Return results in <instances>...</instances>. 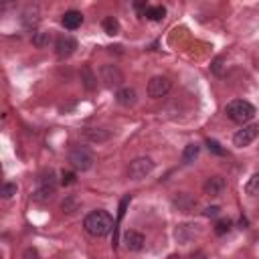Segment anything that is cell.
I'll list each match as a JSON object with an SVG mask.
<instances>
[{"mask_svg": "<svg viewBox=\"0 0 259 259\" xmlns=\"http://www.w3.org/2000/svg\"><path fill=\"white\" fill-rule=\"evenodd\" d=\"M83 229L91 237H105L113 229V217L107 210H91L83 219Z\"/></svg>", "mask_w": 259, "mask_h": 259, "instance_id": "6da1fadb", "label": "cell"}, {"mask_svg": "<svg viewBox=\"0 0 259 259\" xmlns=\"http://www.w3.org/2000/svg\"><path fill=\"white\" fill-rule=\"evenodd\" d=\"M225 113H227V117L233 119L235 123H243V125H245L247 121L253 119L255 107H253L249 101H245V99H233V101L227 103Z\"/></svg>", "mask_w": 259, "mask_h": 259, "instance_id": "7a4b0ae2", "label": "cell"}, {"mask_svg": "<svg viewBox=\"0 0 259 259\" xmlns=\"http://www.w3.org/2000/svg\"><path fill=\"white\" fill-rule=\"evenodd\" d=\"M57 190V180L53 176V172H42L38 178H36V188L32 192V200L36 202H47Z\"/></svg>", "mask_w": 259, "mask_h": 259, "instance_id": "3957f363", "label": "cell"}, {"mask_svg": "<svg viewBox=\"0 0 259 259\" xmlns=\"http://www.w3.org/2000/svg\"><path fill=\"white\" fill-rule=\"evenodd\" d=\"M93 162H95V158H93V154L85 146H75V148L69 150V164L75 170L85 172V170H89L93 166Z\"/></svg>", "mask_w": 259, "mask_h": 259, "instance_id": "277c9868", "label": "cell"}, {"mask_svg": "<svg viewBox=\"0 0 259 259\" xmlns=\"http://www.w3.org/2000/svg\"><path fill=\"white\" fill-rule=\"evenodd\" d=\"M152 170H154L152 158L140 156V158H136V160L130 162V166H127V176H130L132 180H142V178H146Z\"/></svg>", "mask_w": 259, "mask_h": 259, "instance_id": "5b68a950", "label": "cell"}, {"mask_svg": "<svg viewBox=\"0 0 259 259\" xmlns=\"http://www.w3.org/2000/svg\"><path fill=\"white\" fill-rule=\"evenodd\" d=\"M170 87H172V81H170L168 77L156 75V77H152V79L148 81V95H150L152 99H162V97L168 95Z\"/></svg>", "mask_w": 259, "mask_h": 259, "instance_id": "8992f818", "label": "cell"}, {"mask_svg": "<svg viewBox=\"0 0 259 259\" xmlns=\"http://www.w3.org/2000/svg\"><path fill=\"white\" fill-rule=\"evenodd\" d=\"M99 77H101V81L105 83V87H109V89L119 87V85L123 83V73H121L115 65H111V63L101 65V69H99Z\"/></svg>", "mask_w": 259, "mask_h": 259, "instance_id": "52a82bcc", "label": "cell"}, {"mask_svg": "<svg viewBox=\"0 0 259 259\" xmlns=\"http://www.w3.org/2000/svg\"><path fill=\"white\" fill-rule=\"evenodd\" d=\"M257 134H259V125H257V123L243 125V127L233 136V144H235L237 148H245V146H249V144L257 138Z\"/></svg>", "mask_w": 259, "mask_h": 259, "instance_id": "ba28073f", "label": "cell"}, {"mask_svg": "<svg viewBox=\"0 0 259 259\" xmlns=\"http://www.w3.org/2000/svg\"><path fill=\"white\" fill-rule=\"evenodd\" d=\"M75 49H77V40H75L73 36H69V34H61V36L55 40V53H57V57H61V59L71 57V55L75 53Z\"/></svg>", "mask_w": 259, "mask_h": 259, "instance_id": "9c48e42d", "label": "cell"}, {"mask_svg": "<svg viewBox=\"0 0 259 259\" xmlns=\"http://www.w3.org/2000/svg\"><path fill=\"white\" fill-rule=\"evenodd\" d=\"M172 204H174L180 212H190V210H194V206H196V198H194L192 194H188V192H176V194L172 196Z\"/></svg>", "mask_w": 259, "mask_h": 259, "instance_id": "30bf717a", "label": "cell"}, {"mask_svg": "<svg viewBox=\"0 0 259 259\" xmlns=\"http://www.w3.org/2000/svg\"><path fill=\"white\" fill-rule=\"evenodd\" d=\"M196 235H198V225H194V223L178 225L176 231H174V237H176L178 243H190Z\"/></svg>", "mask_w": 259, "mask_h": 259, "instance_id": "8fae6325", "label": "cell"}, {"mask_svg": "<svg viewBox=\"0 0 259 259\" xmlns=\"http://www.w3.org/2000/svg\"><path fill=\"white\" fill-rule=\"evenodd\" d=\"M225 186H227V182H225L223 176H210V178L204 180L202 190H204V194H208V196H219V194H223Z\"/></svg>", "mask_w": 259, "mask_h": 259, "instance_id": "7c38bea8", "label": "cell"}, {"mask_svg": "<svg viewBox=\"0 0 259 259\" xmlns=\"http://www.w3.org/2000/svg\"><path fill=\"white\" fill-rule=\"evenodd\" d=\"M123 243H125V247H127L130 251H140V249L144 247L146 239H144V235H142L140 231L130 229V231L123 233Z\"/></svg>", "mask_w": 259, "mask_h": 259, "instance_id": "4fadbf2b", "label": "cell"}, {"mask_svg": "<svg viewBox=\"0 0 259 259\" xmlns=\"http://www.w3.org/2000/svg\"><path fill=\"white\" fill-rule=\"evenodd\" d=\"M83 138L87 142H93V144H103L111 138V134L107 130H99V127H87L83 130Z\"/></svg>", "mask_w": 259, "mask_h": 259, "instance_id": "5bb4252c", "label": "cell"}, {"mask_svg": "<svg viewBox=\"0 0 259 259\" xmlns=\"http://www.w3.org/2000/svg\"><path fill=\"white\" fill-rule=\"evenodd\" d=\"M81 22H83V14H81L79 10H67V12L63 14V18H61V24H63L65 28H69V30L79 28Z\"/></svg>", "mask_w": 259, "mask_h": 259, "instance_id": "9a60e30c", "label": "cell"}, {"mask_svg": "<svg viewBox=\"0 0 259 259\" xmlns=\"http://www.w3.org/2000/svg\"><path fill=\"white\" fill-rule=\"evenodd\" d=\"M115 99H117V103H119V105L130 107V105H134V103H136L138 93H136V89H134V87H119V89H117V93H115Z\"/></svg>", "mask_w": 259, "mask_h": 259, "instance_id": "2e32d148", "label": "cell"}, {"mask_svg": "<svg viewBox=\"0 0 259 259\" xmlns=\"http://www.w3.org/2000/svg\"><path fill=\"white\" fill-rule=\"evenodd\" d=\"M22 24L26 28H32L38 24V8L36 6H28L24 12H22Z\"/></svg>", "mask_w": 259, "mask_h": 259, "instance_id": "e0dca14e", "label": "cell"}, {"mask_svg": "<svg viewBox=\"0 0 259 259\" xmlns=\"http://www.w3.org/2000/svg\"><path fill=\"white\" fill-rule=\"evenodd\" d=\"M81 83H83V87H85L87 91H93L95 85H97V77L93 75V71H91L87 65L81 69Z\"/></svg>", "mask_w": 259, "mask_h": 259, "instance_id": "ac0fdd59", "label": "cell"}, {"mask_svg": "<svg viewBox=\"0 0 259 259\" xmlns=\"http://www.w3.org/2000/svg\"><path fill=\"white\" fill-rule=\"evenodd\" d=\"M198 154H200V146L198 144H188L184 148V152H182V162L184 164H192L198 158Z\"/></svg>", "mask_w": 259, "mask_h": 259, "instance_id": "d6986e66", "label": "cell"}, {"mask_svg": "<svg viewBox=\"0 0 259 259\" xmlns=\"http://www.w3.org/2000/svg\"><path fill=\"white\" fill-rule=\"evenodd\" d=\"M51 40H53L51 32L38 30V32H34V34H32V45H34L36 49H45V47H49V45H51Z\"/></svg>", "mask_w": 259, "mask_h": 259, "instance_id": "ffe728a7", "label": "cell"}, {"mask_svg": "<svg viewBox=\"0 0 259 259\" xmlns=\"http://www.w3.org/2000/svg\"><path fill=\"white\" fill-rule=\"evenodd\" d=\"M79 206H81V202H79L75 196H65V200L61 202V210H63V212H67V214L77 212V210H79Z\"/></svg>", "mask_w": 259, "mask_h": 259, "instance_id": "44dd1931", "label": "cell"}, {"mask_svg": "<svg viewBox=\"0 0 259 259\" xmlns=\"http://www.w3.org/2000/svg\"><path fill=\"white\" fill-rule=\"evenodd\" d=\"M101 26H103V30H105L107 34H111V36L119 32V22H117V18H113V16H105L103 22H101Z\"/></svg>", "mask_w": 259, "mask_h": 259, "instance_id": "7402d4cb", "label": "cell"}, {"mask_svg": "<svg viewBox=\"0 0 259 259\" xmlns=\"http://www.w3.org/2000/svg\"><path fill=\"white\" fill-rule=\"evenodd\" d=\"M245 192H247L249 196H259V172H255V174L247 180V184H245Z\"/></svg>", "mask_w": 259, "mask_h": 259, "instance_id": "603a6c76", "label": "cell"}, {"mask_svg": "<svg viewBox=\"0 0 259 259\" xmlns=\"http://www.w3.org/2000/svg\"><path fill=\"white\" fill-rule=\"evenodd\" d=\"M144 14H146V18H150V20H162V18L166 16V8H164V6H148Z\"/></svg>", "mask_w": 259, "mask_h": 259, "instance_id": "cb8c5ba5", "label": "cell"}, {"mask_svg": "<svg viewBox=\"0 0 259 259\" xmlns=\"http://www.w3.org/2000/svg\"><path fill=\"white\" fill-rule=\"evenodd\" d=\"M229 229H231V221H229V219H221V221H217V225H214L217 235H225V233H229Z\"/></svg>", "mask_w": 259, "mask_h": 259, "instance_id": "d4e9b609", "label": "cell"}, {"mask_svg": "<svg viewBox=\"0 0 259 259\" xmlns=\"http://www.w3.org/2000/svg\"><path fill=\"white\" fill-rule=\"evenodd\" d=\"M16 190H18V186H16L14 182H6V184L2 186V196H4V198H12V196L16 194Z\"/></svg>", "mask_w": 259, "mask_h": 259, "instance_id": "484cf974", "label": "cell"}, {"mask_svg": "<svg viewBox=\"0 0 259 259\" xmlns=\"http://www.w3.org/2000/svg\"><path fill=\"white\" fill-rule=\"evenodd\" d=\"M61 184L63 186H69V184H75V174L73 172H61Z\"/></svg>", "mask_w": 259, "mask_h": 259, "instance_id": "4316f807", "label": "cell"}, {"mask_svg": "<svg viewBox=\"0 0 259 259\" xmlns=\"http://www.w3.org/2000/svg\"><path fill=\"white\" fill-rule=\"evenodd\" d=\"M206 146H208V150H212L214 154H219V156H223L225 154V150L219 146V142H214V140H206Z\"/></svg>", "mask_w": 259, "mask_h": 259, "instance_id": "83f0119b", "label": "cell"}, {"mask_svg": "<svg viewBox=\"0 0 259 259\" xmlns=\"http://www.w3.org/2000/svg\"><path fill=\"white\" fill-rule=\"evenodd\" d=\"M22 259H40V255H38V251L34 247H28V249H24Z\"/></svg>", "mask_w": 259, "mask_h": 259, "instance_id": "f1b7e54d", "label": "cell"}, {"mask_svg": "<svg viewBox=\"0 0 259 259\" xmlns=\"http://www.w3.org/2000/svg\"><path fill=\"white\" fill-rule=\"evenodd\" d=\"M219 210H221L219 206H206V208H204V217H217Z\"/></svg>", "mask_w": 259, "mask_h": 259, "instance_id": "f546056e", "label": "cell"}, {"mask_svg": "<svg viewBox=\"0 0 259 259\" xmlns=\"http://www.w3.org/2000/svg\"><path fill=\"white\" fill-rule=\"evenodd\" d=\"M166 259H182V257H180V255H176V253H174V255H168V257H166Z\"/></svg>", "mask_w": 259, "mask_h": 259, "instance_id": "4dcf8cb0", "label": "cell"}]
</instances>
